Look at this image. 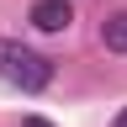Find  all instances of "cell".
Listing matches in <instances>:
<instances>
[{"label": "cell", "mask_w": 127, "mask_h": 127, "mask_svg": "<svg viewBox=\"0 0 127 127\" xmlns=\"http://www.w3.org/2000/svg\"><path fill=\"white\" fill-rule=\"evenodd\" d=\"M27 21L37 27V32H64V27L74 21V11H69V0H32Z\"/></svg>", "instance_id": "obj_2"}, {"label": "cell", "mask_w": 127, "mask_h": 127, "mask_svg": "<svg viewBox=\"0 0 127 127\" xmlns=\"http://www.w3.org/2000/svg\"><path fill=\"white\" fill-rule=\"evenodd\" d=\"M111 127H127V111H122V117H117V122H111Z\"/></svg>", "instance_id": "obj_5"}, {"label": "cell", "mask_w": 127, "mask_h": 127, "mask_svg": "<svg viewBox=\"0 0 127 127\" xmlns=\"http://www.w3.org/2000/svg\"><path fill=\"white\" fill-rule=\"evenodd\" d=\"M21 127H53V122H42V117H27V122H21Z\"/></svg>", "instance_id": "obj_4"}, {"label": "cell", "mask_w": 127, "mask_h": 127, "mask_svg": "<svg viewBox=\"0 0 127 127\" xmlns=\"http://www.w3.org/2000/svg\"><path fill=\"white\" fill-rule=\"evenodd\" d=\"M101 42L111 48V53H127V11H117V16L101 21Z\"/></svg>", "instance_id": "obj_3"}, {"label": "cell", "mask_w": 127, "mask_h": 127, "mask_svg": "<svg viewBox=\"0 0 127 127\" xmlns=\"http://www.w3.org/2000/svg\"><path fill=\"white\" fill-rule=\"evenodd\" d=\"M0 79H5V85H16V90H27V95H37V90L53 85V64H48L37 48L0 37Z\"/></svg>", "instance_id": "obj_1"}]
</instances>
